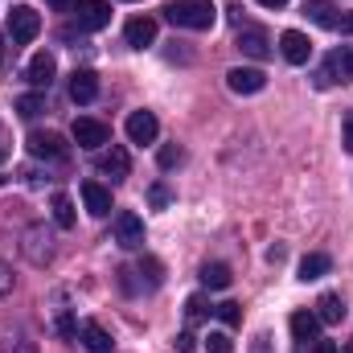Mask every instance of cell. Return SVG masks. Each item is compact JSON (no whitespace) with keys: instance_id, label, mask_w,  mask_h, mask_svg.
Instances as JSON below:
<instances>
[{"instance_id":"cell-25","label":"cell","mask_w":353,"mask_h":353,"mask_svg":"<svg viewBox=\"0 0 353 353\" xmlns=\"http://www.w3.org/2000/svg\"><path fill=\"white\" fill-rule=\"evenodd\" d=\"M218 316H222V325H230V329H239V325H243V308H239L234 300L218 304Z\"/></svg>"},{"instance_id":"cell-13","label":"cell","mask_w":353,"mask_h":353,"mask_svg":"<svg viewBox=\"0 0 353 353\" xmlns=\"http://www.w3.org/2000/svg\"><path fill=\"white\" fill-rule=\"evenodd\" d=\"M239 50H243L247 58H255V62L271 58V41H267L263 29H239Z\"/></svg>"},{"instance_id":"cell-17","label":"cell","mask_w":353,"mask_h":353,"mask_svg":"<svg viewBox=\"0 0 353 353\" xmlns=\"http://www.w3.org/2000/svg\"><path fill=\"white\" fill-rule=\"evenodd\" d=\"M99 169L111 176V181H123V176L132 173V161H128V152H123V148H111V152H103V157H99Z\"/></svg>"},{"instance_id":"cell-7","label":"cell","mask_w":353,"mask_h":353,"mask_svg":"<svg viewBox=\"0 0 353 353\" xmlns=\"http://www.w3.org/2000/svg\"><path fill=\"white\" fill-rule=\"evenodd\" d=\"M279 54H283L292 66H304V62L312 58V41H308L300 29H288V33L279 37Z\"/></svg>"},{"instance_id":"cell-41","label":"cell","mask_w":353,"mask_h":353,"mask_svg":"<svg viewBox=\"0 0 353 353\" xmlns=\"http://www.w3.org/2000/svg\"><path fill=\"white\" fill-rule=\"evenodd\" d=\"M17 353H37V350H33V345H21V350H17Z\"/></svg>"},{"instance_id":"cell-14","label":"cell","mask_w":353,"mask_h":353,"mask_svg":"<svg viewBox=\"0 0 353 353\" xmlns=\"http://www.w3.org/2000/svg\"><path fill=\"white\" fill-rule=\"evenodd\" d=\"M70 99L74 103H94L99 99V74L94 70H74L70 74Z\"/></svg>"},{"instance_id":"cell-28","label":"cell","mask_w":353,"mask_h":353,"mask_svg":"<svg viewBox=\"0 0 353 353\" xmlns=\"http://www.w3.org/2000/svg\"><path fill=\"white\" fill-rule=\"evenodd\" d=\"M140 275L148 279V288H157V283H161V263H157V259H144V263H140Z\"/></svg>"},{"instance_id":"cell-6","label":"cell","mask_w":353,"mask_h":353,"mask_svg":"<svg viewBox=\"0 0 353 353\" xmlns=\"http://www.w3.org/2000/svg\"><path fill=\"white\" fill-rule=\"evenodd\" d=\"M157 136H161V123H157L152 111H132L128 115V140L132 144H152Z\"/></svg>"},{"instance_id":"cell-39","label":"cell","mask_w":353,"mask_h":353,"mask_svg":"<svg viewBox=\"0 0 353 353\" xmlns=\"http://www.w3.org/2000/svg\"><path fill=\"white\" fill-rule=\"evenodd\" d=\"M50 4H54L58 12H66V8H74V0H50Z\"/></svg>"},{"instance_id":"cell-33","label":"cell","mask_w":353,"mask_h":353,"mask_svg":"<svg viewBox=\"0 0 353 353\" xmlns=\"http://www.w3.org/2000/svg\"><path fill=\"white\" fill-rule=\"evenodd\" d=\"M58 333H62V337H74V316H70V312L58 316Z\"/></svg>"},{"instance_id":"cell-42","label":"cell","mask_w":353,"mask_h":353,"mask_svg":"<svg viewBox=\"0 0 353 353\" xmlns=\"http://www.w3.org/2000/svg\"><path fill=\"white\" fill-rule=\"evenodd\" d=\"M0 62H4V37H0Z\"/></svg>"},{"instance_id":"cell-34","label":"cell","mask_w":353,"mask_h":353,"mask_svg":"<svg viewBox=\"0 0 353 353\" xmlns=\"http://www.w3.org/2000/svg\"><path fill=\"white\" fill-rule=\"evenodd\" d=\"M251 353H271V337L259 333V337H255V345H251Z\"/></svg>"},{"instance_id":"cell-1","label":"cell","mask_w":353,"mask_h":353,"mask_svg":"<svg viewBox=\"0 0 353 353\" xmlns=\"http://www.w3.org/2000/svg\"><path fill=\"white\" fill-rule=\"evenodd\" d=\"M165 17L173 21L176 29H197V33H205V29H214L218 8H214V0H169V4H165Z\"/></svg>"},{"instance_id":"cell-23","label":"cell","mask_w":353,"mask_h":353,"mask_svg":"<svg viewBox=\"0 0 353 353\" xmlns=\"http://www.w3.org/2000/svg\"><path fill=\"white\" fill-rule=\"evenodd\" d=\"M54 222H58L62 230L74 226V201H70L66 193H54Z\"/></svg>"},{"instance_id":"cell-36","label":"cell","mask_w":353,"mask_h":353,"mask_svg":"<svg viewBox=\"0 0 353 353\" xmlns=\"http://www.w3.org/2000/svg\"><path fill=\"white\" fill-rule=\"evenodd\" d=\"M345 148H350V152H353V115H350V119H345Z\"/></svg>"},{"instance_id":"cell-19","label":"cell","mask_w":353,"mask_h":353,"mask_svg":"<svg viewBox=\"0 0 353 353\" xmlns=\"http://www.w3.org/2000/svg\"><path fill=\"white\" fill-rule=\"evenodd\" d=\"M304 12H308L321 29H337V21H341V17H337V8H333L329 0H304Z\"/></svg>"},{"instance_id":"cell-8","label":"cell","mask_w":353,"mask_h":353,"mask_svg":"<svg viewBox=\"0 0 353 353\" xmlns=\"http://www.w3.org/2000/svg\"><path fill=\"white\" fill-rule=\"evenodd\" d=\"M111 140V132H107V123H99V119H74V144L79 148H103Z\"/></svg>"},{"instance_id":"cell-32","label":"cell","mask_w":353,"mask_h":353,"mask_svg":"<svg viewBox=\"0 0 353 353\" xmlns=\"http://www.w3.org/2000/svg\"><path fill=\"white\" fill-rule=\"evenodd\" d=\"M8 292H12V267L0 259V296H8Z\"/></svg>"},{"instance_id":"cell-31","label":"cell","mask_w":353,"mask_h":353,"mask_svg":"<svg viewBox=\"0 0 353 353\" xmlns=\"http://www.w3.org/2000/svg\"><path fill=\"white\" fill-rule=\"evenodd\" d=\"M173 350H176V353H193V350H197V337H193V333H176Z\"/></svg>"},{"instance_id":"cell-10","label":"cell","mask_w":353,"mask_h":353,"mask_svg":"<svg viewBox=\"0 0 353 353\" xmlns=\"http://www.w3.org/2000/svg\"><path fill=\"white\" fill-rule=\"evenodd\" d=\"M123 37H128V46H132V50L152 46V41H157V17H132V21H128V29H123Z\"/></svg>"},{"instance_id":"cell-12","label":"cell","mask_w":353,"mask_h":353,"mask_svg":"<svg viewBox=\"0 0 353 353\" xmlns=\"http://www.w3.org/2000/svg\"><path fill=\"white\" fill-rule=\"evenodd\" d=\"M54 74H58V62H54V54H33V58H29V70H25V79H29L33 87H50V83H54Z\"/></svg>"},{"instance_id":"cell-3","label":"cell","mask_w":353,"mask_h":353,"mask_svg":"<svg viewBox=\"0 0 353 353\" xmlns=\"http://www.w3.org/2000/svg\"><path fill=\"white\" fill-rule=\"evenodd\" d=\"M29 152L37 161H66L70 157V148L58 132H29Z\"/></svg>"},{"instance_id":"cell-24","label":"cell","mask_w":353,"mask_h":353,"mask_svg":"<svg viewBox=\"0 0 353 353\" xmlns=\"http://www.w3.org/2000/svg\"><path fill=\"white\" fill-rule=\"evenodd\" d=\"M41 111H46V99H41V94H21V99H17V115H21V119H33V115H41Z\"/></svg>"},{"instance_id":"cell-27","label":"cell","mask_w":353,"mask_h":353,"mask_svg":"<svg viewBox=\"0 0 353 353\" xmlns=\"http://www.w3.org/2000/svg\"><path fill=\"white\" fill-rule=\"evenodd\" d=\"M185 316H189V321H201V316H205V296H189V300H185Z\"/></svg>"},{"instance_id":"cell-22","label":"cell","mask_w":353,"mask_h":353,"mask_svg":"<svg viewBox=\"0 0 353 353\" xmlns=\"http://www.w3.org/2000/svg\"><path fill=\"white\" fill-rule=\"evenodd\" d=\"M230 279H234V275H230V267H226V263H205V267H201V283H205V288H214V292L230 288Z\"/></svg>"},{"instance_id":"cell-18","label":"cell","mask_w":353,"mask_h":353,"mask_svg":"<svg viewBox=\"0 0 353 353\" xmlns=\"http://www.w3.org/2000/svg\"><path fill=\"white\" fill-rule=\"evenodd\" d=\"M316 333H321L316 312H292V337H296V341L312 345V341H316Z\"/></svg>"},{"instance_id":"cell-15","label":"cell","mask_w":353,"mask_h":353,"mask_svg":"<svg viewBox=\"0 0 353 353\" xmlns=\"http://www.w3.org/2000/svg\"><path fill=\"white\" fill-rule=\"evenodd\" d=\"M79 333H83V345H87L90 353H111V350H115L111 333H107L99 321H83V325H79Z\"/></svg>"},{"instance_id":"cell-26","label":"cell","mask_w":353,"mask_h":353,"mask_svg":"<svg viewBox=\"0 0 353 353\" xmlns=\"http://www.w3.org/2000/svg\"><path fill=\"white\" fill-rule=\"evenodd\" d=\"M181 161H185V152H181L176 144H165V148H161V169H173Z\"/></svg>"},{"instance_id":"cell-40","label":"cell","mask_w":353,"mask_h":353,"mask_svg":"<svg viewBox=\"0 0 353 353\" xmlns=\"http://www.w3.org/2000/svg\"><path fill=\"white\" fill-rule=\"evenodd\" d=\"M259 4H263V8H283L288 0H259Z\"/></svg>"},{"instance_id":"cell-43","label":"cell","mask_w":353,"mask_h":353,"mask_svg":"<svg viewBox=\"0 0 353 353\" xmlns=\"http://www.w3.org/2000/svg\"><path fill=\"white\" fill-rule=\"evenodd\" d=\"M132 4H136V0H132Z\"/></svg>"},{"instance_id":"cell-4","label":"cell","mask_w":353,"mask_h":353,"mask_svg":"<svg viewBox=\"0 0 353 353\" xmlns=\"http://www.w3.org/2000/svg\"><path fill=\"white\" fill-rule=\"evenodd\" d=\"M115 243L128 247V251L144 247V222H140V214H132V210H119L115 214Z\"/></svg>"},{"instance_id":"cell-21","label":"cell","mask_w":353,"mask_h":353,"mask_svg":"<svg viewBox=\"0 0 353 353\" xmlns=\"http://www.w3.org/2000/svg\"><path fill=\"white\" fill-rule=\"evenodd\" d=\"M329 255H321V251H312V255H304L300 259V279L308 283V279H321V275H329Z\"/></svg>"},{"instance_id":"cell-20","label":"cell","mask_w":353,"mask_h":353,"mask_svg":"<svg viewBox=\"0 0 353 353\" xmlns=\"http://www.w3.org/2000/svg\"><path fill=\"white\" fill-rule=\"evenodd\" d=\"M329 74H333V83L341 79V83H353V46H341L333 58H329Z\"/></svg>"},{"instance_id":"cell-5","label":"cell","mask_w":353,"mask_h":353,"mask_svg":"<svg viewBox=\"0 0 353 353\" xmlns=\"http://www.w3.org/2000/svg\"><path fill=\"white\" fill-rule=\"evenodd\" d=\"M226 87L234 94H259L267 87V74L255 66H234V70H226Z\"/></svg>"},{"instance_id":"cell-37","label":"cell","mask_w":353,"mask_h":353,"mask_svg":"<svg viewBox=\"0 0 353 353\" xmlns=\"http://www.w3.org/2000/svg\"><path fill=\"white\" fill-rule=\"evenodd\" d=\"M337 29H341V33H353V12H350V17H341V21H337Z\"/></svg>"},{"instance_id":"cell-38","label":"cell","mask_w":353,"mask_h":353,"mask_svg":"<svg viewBox=\"0 0 353 353\" xmlns=\"http://www.w3.org/2000/svg\"><path fill=\"white\" fill-rule=\"evenodd\" d=\"M8 157V136H4V123H0V161Z\"/></svg>"},{"instance_id":"cell-16","label":"cell","mask_w":353,"mask_h":353,"mask_svg":"<svg viewBox=\"0 0 353 353\" xmlns=\"http://www.w3.org/2000/svg\"><path fill=\"white\" fill-rule=\"evenodd\" d=\"M316 321H321V325H341V321H345V300H341L337 292H325V296L316 300Z\"/></svg>"},{"instance_id":"cell-9","label":"cell","mask_w":353,"mask_h":353,"mask_svg":"<svg viewBox=\"0 0 353 353\" xmlns=\"http://www.w3.org/2000/svg\"><path fill=\"white\" fill-rule=\"evenodd\" d=\"M74 17H79V29L94 33V29H103V25L111 21V4H107V0H83V4L74 8Z\"/></svg>"},{"instance_id":"cell-11","label":"cell","mask_w":353,"mask_h":353,"mask_svg":"<svg viewBox=\"0 0 353 353\" xmlns=\"http://www.w3.org/2000/svg\"><path fill=\"white\" fill-rule=\"evenodd\" d=\"M83 205H87V214H94V218H107L111 214V189L99 185V181H83Z\"/></svg>"},{"instance_id":"cell-30","label":"cell","mask_w":353,"mask_h":353,"mask_svg":"<svg viewBox=\"0 0 353 353\" xmlns=\"http://www.w3.org/2000/svg\"><path fill=\"white\" fill-rule=\"evenodd\" d=\"M148 201H152L157 210H165V205H169V189H165V185H152V189H148Z\"/></svg>"},{"instance_id":"cell-35","label":"cell","mask_w":353,"mask_h":353,"mask_svg":"<svg viewBox=\"0 0 353 353\" xmlns=\"http://www.w3.org/2000/svg\"><path fill=\"white\" fill-rule=\"evenodd\" d=\"M308 353H337V345H333V341H312Z\"/></svg>"},{"instance_id":"cell-2","label":"cell","mask_w":353,"mask_h":353,"mask_svg":"<svg viewBox=\"0 0 353 353\" xmlns=\"http://www.w3.org/2000/svg\"><path fill=\"white\" fill-rule=\"evenodd\" d=\"M8 33H12L17 46H29V41L41 33V17H37L29 4H17V8L8 12Z\"/></svg>"},{"instance_id":"cell-29","label":"cell","mask_w":353,"mask_h":353,"mask_svg":"<svg viewBox=\"0 0 353 353\" xmlns=\"http://www.w3.org/2000/svg\"><path fill=\"white\" fill-rule=\"evenodd\" d=\"M205 350L210 353H230V337H226V333H210V337H205Z\"/></svg>"}]
</instances>
